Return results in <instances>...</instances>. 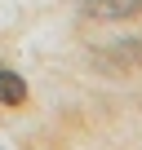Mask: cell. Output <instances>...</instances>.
<instances>
[{"label": "cell", "mask_w": 142, "mask_h": 150, "mask_svg": "<svg viewBox=\"0 0 142 150\" xmlns=\"http://www.w3.org/2000/svg\"><path fill=\"white\" fill-rule=\"evenodd\" d=\"M93 18H133L142 13V0H89Z\"/></svg>", "instance_id": "6da1fadb"}, {"label": "cell", "mask_w": 142, "mask_h": 150, "mask_svg": "<svg viewBox=\"0 0 142 150\" xmlns=\"http://www.w3.org/2000/svg\"><path fill=\"white\" fill-rule=\"evenodd\" d=\"M27 102V84H22V75L5 71L0 66V106H22Z\"/></svg>", "instance_id": "7a4b0ae2"}]
</instances>
